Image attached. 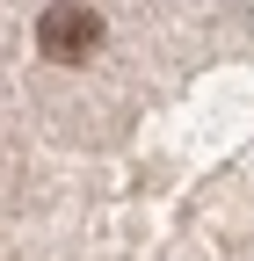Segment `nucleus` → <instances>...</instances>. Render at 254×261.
I'll return each mask as SVG.
<instances>
[{
	"instance_id": "f257e3e1",
	"label": "nucleus",
	"mask_w": 254,
	"mask_h": 261,
	"mask_svg": "<svg viewBox=\"0 0 254 261\" xmlns=\"http://www.w3.org/2000/svg\"><path fill=\"white\" fill-rule=\"evenodd\" d=\"M94 44H102V8H87V0H58L37 15V51L51 65H87Z\"/></svg>"
}]
</instances>
